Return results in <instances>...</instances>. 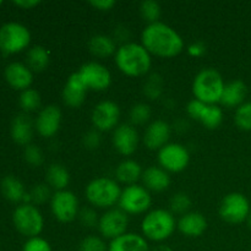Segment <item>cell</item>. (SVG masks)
<instances>
[{
  "instance_id": "1",
  "label": "cell",
  "mask_w": 251,
  "mask_h": 251,
  "mask_svg": "<svg viewBox=\"0 0 251 251\" xmlns=\"http://www.w3.org/2000/svg\"><path fill=\"white\" fill-rule=\"evenodd\" d=\"M141 44L150 51L161 58H173L184 49L180 34L167 24L158 21L147 25L141 33Z\"/></svg>"
},
{
  "instance_id": "2",
  "label": "cell",
  "mask_w": 251,
  "mask_h": 251,
  "mask_svg": "<svg viewBox=\"0 0 251 251\" xmlns=\"http://www.w3.org/2000/svg\"><path fill=\"white\" fill-rule=\"evenodd\" d=\"M115 64L125 75L139 77L146 75L151 69V54L142 44L126 42L117 49Z\"/></svg>"
},
{
  "instance_id": "3",
  "label": "cell",
  "mask_w": 251,
  "mask_h": 251,
  "mask_svg": "<svg viewBox=\"0 0 251 251\" xmlns=\"http://www.w3.org/2000/svg\"><path fill=\"white\" fill-rule=\"evenodd\" d=\"M225 86L222 75L216 69L207 68L201 70L194 78L193 93L195 100L206 104H216L221 102Z\"/></svg>"
},
{
  "instance_id": "4",
  "label": "cell",
  "mask_w": 251,
  "mask_h": 251,
  "mask_svg": "<svg viewBox=\"0 0 251 251\" xmlns=\"http://www.w3.org/2000/svg\"><path fill=\"white\" fill-rule=\"evenodd\" d=\"M122 189L119 184L114 179L100 176L93 179L86 186L85 195L88 202L98 208H113L117 203H119Z\"/></svg>"
},
{
  "instance_id": "5",
  "label": "cell",
  "mask_w": 251,
  "mask_h": 251,
  "mask_svg": "<svg viewBox=\"0 0 251 251\" xmlns=\"http://www.w3.org/2000/svg\"><path fill=\"white\" fill-rule=\"evenodd\" d=\"M176 226V218L171 211L157 208L145 216L141 223V229L145 238L152 242L161 243L173 234Z\"/></svg>"
},
{
  "instance_id": "6",
  "label": "cell",
  "mask_w": 251,
  "mask_h": 251,
  "mask_svg": "<svg viewBox=\"0 0 251 251\" xmlns=\"http://www.w3.org/2000/svg\"><path fill=\"white\" fill-rule=\"evenodd\" d=\"M12 222L17 232L25 237H38L43 230L44 220L38 207L32 203H22L15 208Z\"/></svg>"
},
{
  "instance_id": "7",
  "label": "cell",
  "mask_w": 251,
  "mask_h": 251,
  "mask_svg": "<svg viewBox=\"0 0 251 251\" xmlns=\"http://www.w3.org/2000/svg\"><path fill=\"white\" fill-rule=\"evenodd\" d=\"M31 42V32L20 22H6L0 27V50L14 54L27 48Z\"/></svg>"
},
{
  "instance_id": "8",
  "label": "cell",
  "mask_w": 251,
  "mask_h": 251,
  "mask_svg": "<svg viewBox=\"0 0 251 251\" xmlns=\"http://www.w3.org/2000/svg\"><path fill=\"white\" fill-rule=\"evenodd\" d=\"M152 198L145 186L129 185L122 191L119 199V208L127 215H140L151 207Z\"/></svg>"
},
{
  "instance_id": "9",
  "label": "cell",
  "mask_w": 251,
  "mask_h": 251,
  "mask_svg": "<svg viewBox=\"0 0 251 251\" xmlns=\"http://www.w3.org/2000/svg\"><path fill=\"white\" fill-rule=\"evenodd\" d=\"M220 216L226 222L239 225L250 216V202L240 193H230L223 198L220 205Z\"/></svg>"
},
{
  "instance_id": "10",
  "label": "cell",
  "mask_w": 251,
  "mask_h": 251,
  "mask_svg": "<svg viewBox=\"0 0 251 251\" xmlns=\"http://www.w3.org/2000/svg\"><path fill=\"white\" fill-rule=\"evenodd\" d=\"M50 208L54 217L61 223H70L80 212L78 200L70 190L55 191L50 199Z\"/></svg>"
},
{
  "instance_id": "11",
  "label": "cell",
  "mask_w": 251,
  "mask_h": 251,
  "mask_svg": "<svg viewBox=\"0 0 251 251\" xmlns=\"http://www.w3.org/2000/svg\"><path fill=\"white\" fill-rule=\"evenodd\" d=\"M190 153L184 145L172 142L158 151V163L164 171L179 173L188 167Z\"/></svg>"
},
{
  "instance_id": "12",
  "label": "cell",
  "mask_w": 251,
  "mask_h": 251,
  "mask_svg": "<svg viewBox=\"0 0 251 251\" xmlns=\"http://www.w3.org/2000/svg\"><path fill=\"white\" fill-rule=\"evenodd\" d=\"M129 226V217L122 208H109L103 213L98 222V230L105 239H117L125 234Z\"/></svg>"
},
{
  "instance_id": "13",
  "label": "cell",
  "mask_w": 251,
  "mask_h": 251,
  "mask_svg": "<svg viewBox=\"0 0 251 251\" xmlns=\"http://www.w3.org/2000/svg\"><path fill=\"white\" fill-rule=\"evenodd\" d=\"M188 114L198 120L207 129H217L223 122V110L216 104H206L199 100H191L188 103Z\"/></svg>"
},
{
  "instance_id": "14",
  "label": "cell",
  "mask_w": 251,
  "mask_h": 251,
  "mask_svg": "<svg viewBox=\"0 0 251 251\" xmlns=\"http://www.w3.org/2000/svg\"><path fill=\"white\" fill-rule=\"evenodd\" d=\"M92 124L98 131H110L118 126L120 108L113 100H102L96 104L92 112Z\"/></svg>"
},
{
  "instance_id": "15",
  "label": "cell",
  "mask_w": 251,
  "mask_h": 251,
  "mask_svg": "<svg viewBox=\"0 0 251 251\" xmlns=\"http://www.w3.org/2000/svg\"><path fill=\"white\" fill-rule=\"evenodd\" d=\"M78 73L85 80L88 90L104 91L112 83V74L103 64L97 61H90L83 64Z\"/></svg>"
},
{
  "instance_id": "16",
  "label": "cell",
  "mask_w": 251,
  "mask_h": 251,
  "mask_svg": "<svg viewBox=\"0 0 251 251\" xmlns=\"http://www.w3.org/2000/svg\"><path fill=\"white\" fill-rule=\"evenodd\" d=\"M139 132L134 125H118L113 132V146L123 156H131L139 147Z\"/></svg>"
},
{
  "instance_id": "17",
  "label": "cell",
  "mask_w": 251,
  "mask_h": 251,
  "mask_svg": "<svg viewBox=\"0 0 251 251\" xmlns=\"http://www.w3.org/2000/svg\"><path fill=\"white\" fill-rule=\"evenodd\" d=\"M61 110L58 105L49 104L38 113L34 122V127L43 137H51L58 132L61 124Z\"/></svg>"
},
{
  "instance_id": "18",
  "label": "cell",
  "mask_w": 251,
  "mask_h": 251,
  "mask_svg": "<svg viewBox=\"0 0 251 251\" xmlns=\"http://www.w3.org/2000/svg\"><path fill=\"white\" fill-rule=\"evenodd\" d=\"M171 126L164 120H154L147 126L144 134V144L149 150L156 151L168 144L171 139Z\"/></svg>"
},
{
  "instance_id": "19",
  "label": "cell",
  "mask_w": 251,
  "mask_h": 251,
  "mask_svg": "<svg viewBox=\"0 0 251 251\" xmlns=\"http://www.w3.org/2000/svg\"><path fill=\"white\" fill-rule=\"evenodd\" d=\"M4 76L7 83L15 90L25 91L31 87L32 82H33V73L31 69L19 61L10 63L5 68Z\"/></svg>"
},
{
  "instance_id": "20",
  "label": "cell",
  "mask_w": 251,
  "mask_h": 251,
  "mask_svg": "<svg viewBox=\"0 0 251 251\" xmlns=\"http://www.w3.org/2000/svg\"><path fill=\"white\" fill-rule=\"evenodd\" d=\"M176 227L181 234L190 238H196L202 235L207 229V220L202 213L191 211L179 218Z\"/></svg>"
},
{
  "instance_id": "21",
  "label": "cell",
  "mask_w": 251,
  "mask_h": 251,
  "mask_svg": "<svg viewBox=\"0 0 251 251\" xmlns=\"http://www.w3.org/2000/svg\"><path fill=\"white\" fill-rule=\"evenodd\" d=\"M141 179L145 188L149 191H154V193H162L171 185L169 173L161 167L152 166L146 168L142 173Z\"/></svg>"
},
{
  "instance_id": "22",
  "label": "cell",
  "mask_w": 251,
  "mask_h": 251,
  "mask_svg": "<svg viewBox=\"0 0 251 251\" xmlns=\"http://www.w3.org/2000/svg\"><path fill=\"white\" fill-rule=\"evenodd\" d=\"M10 134L17 145L27 146L33 137V122L26 113L16 115L11 123Z\"/></svg>"
},
{
  "instance_id": "23",
  "label": "cell",
  "mask_w": 251,
  "mask_h": 251,
  "mask_svg": "<svg viewBox=\"0 0 251 251\" xmlns=\"http://www.w3.org/2000/svg\"><path fill=\"white\" fill-rule=\"evenodd\" d=\"M108 251H150L146 238L135 233H125L110 240Z\"/></svg>"
},
{
  "instance_id": "24",
  "label": "cell",
  "mask_w": 251,
  "mask_h": 251,
  "mask_svg": "<svg viewBox=\"0 0 251 251\" xmlns=\"http://www.w3.org/2000/svg\"><path fill=\"white\" fill-rule=\"evenodd\" d=\"M248 95V87L242 80H234L226 83L221 103L226 107H239L244 103Z\"/></svg>"
},
{
  "instance_id": "25",
  "label": "cell",
  "mask_w": 251,
  "mask_h": 251,
  "mask_svg": "<svg viewBox=\"0 0 251 251\" xmlns=\"http://www.w3.org/2000/svg\"><path fill=\"white\" fill-rule=\"evenodd\" d=\"M142 173L144 171L139 162L134 159H125L120 162L115 168V180L122 184H126L127 186L134 185L141 178Z\"/></svg>"
},
{
  "instance_id": "26",
  "label": "cell",
  "mask_w": 251,
  "mask_h": 251,
  "mask_svg": "<svg viewBox=\"0 0 251 251\" xmlns=\"http://www.w3.org/2000/svg\"><path fill=\"white\" fill-rule=\"evenodd\" d=\"M0 190H1L2 196L11 202L25 201V198L27 195L22 181L14 176H6L1 179Z\"/></svg>"
},
{
  "instance_id": "27",
  "label": "cell",
  "mask_w": 251,
  "mask_h": 251,
  "mask_svg": "<svg viewBox=\"0 0 251 251\" xmlns=\"http://www.w3.org/2000/svg\"><path fill=\"white\" fill-rule=\"evenodd\" d=\"M88 49L97 58H108L117 53L115 41L107 34H96L88 42Z\"/></svg>"
},
{
  "instance_id": "28",
  "label": "cell",
  "mask_w": 251,
  "mask_h": 251,
  "mask_svg": "<svg viewBox=\"0 0 251 251\" xmlns=\"http://www.w3.org/2000/svg\"><path fill=\"white\" fill-rule=\"evenodd\" d=\"M46 179L49 188L55 189L56 191L66 190V186L70 183V174L63 164L53 163L47 169Z\"/></svg>"
},
{
  "instance_id": "29",
  "label": "cell",
  "mask_w": 251,
  "mask_h": 251,
  "mask_svg": "<svg viewBox=\"0 0 251 251\" xmlns=\"http://www.w3.org/2000/svg\"><path fill=\"white\" fill-rule=\"evenodd\" d=\"M27 66L31 69L32 71L36 73H41V71L46 70L47 66L49 65V53L44 47L42 46H34L27 51Z\"/></svg>"
},
{
  "instance_id": "30",
  "label": "cell",
  "mask_w": 251,
  "mask_h": 251,
  "mask_svg": "<svg viewBox=\"0 0 251 251\" xmlns=\"http://www.w3.org/2000/svg\"><path fill=\"white\" fill-rule=\"evenodd\" d=\"M19 103L24 112H33V110L38 109L39 105H41V95L37 90L29 87L22 91L19 98Z\"/></svg>"
},
{
  "instance_id": "31",
  "label": "cell",
  "mask_w": 251,
  "mask_h": 251,
  "mask_svg": "<svg viewBox=\"0 0 251 251\" xmlns=\"http://www.w3.org/2000/svg\"><path fill=\"white\" fill-rule=\"evenodd\" d=\"M162 92H163V80L162 76L158 74H152L149 76L144 85V93L147 98L150 100H157L161 97Z\"/></svg>"
},
{
  "instance_id": "32",
  "label": "cell",
  "mask_w": 251,
  "mask_h": 251,
  "mask_svg": "<svg viewBox=\"0 0 251 251\" xmlns=\"http://www.w3.org/2000/svg\"><path fill=\"white\" fill-rule=\"evenodd\" d=\"M169 206H171V212L173 215H185V213L190 212L191 207V199L188 194L185 193H176L172 196L171 201H169Z\"/></svg>"
},
{
  "instance_id": "33",
  "label": "cell",
  "mask_w": 251,
  "mask_h": 251,
  "mask_svg": "<svg viewBox=\"0 0 251 251\" xmlns=\"http://www.w3.org/2000/svg\"><path fill=\"white\" fill-rule=\"evenodd\" d=\"M140 14L142 19L150 24L158 22L161 16V5L153 0H145L140 4Z\"/></svg>"
},
{
  "instance_id": "34",
  "label": "cell",
  "mask_w": 251,
  "mask_h": 251,
  "mask_svg": "<svg viewBox=\"0 0 251 251\" xmlns=\"http://www.w3.org/2000/svg\"><path fill=\"white\" fill-rule=\"evenodd\" d=\"M86 93L87 92H85V91L77 90V88H74L65 83L63 90V100L68 107L78 108L85 102Z\"/></svg>"
},
{
  "instance_id": "35",
  "label": "cell",
  "mask_w": 251,
  "mask_h": 251,
  "mask_svg": "<svg viewBox=\"0 0 251 251\" xmlns=\"http://www.w3.org/2000/svg\"><path fill=\"white\" fill-rule=\"evenodd\" d=\"M151 115L152 110L149 104H146V103H137V104L132 105V108L130 109L129 117L132 125H142L151 119Z\"/></svg>"
},
{
  "instance_id": "36",
  "label": "cell",
  "mask_w": 251,
  "mask_h": 251,
  "mask_svg": "<svg viewBox=\"0 0 251 251\" xmlns=\"http://www.w3.org/2000/svg\"><path fill=\"white\" fill-rule=\"evenodd\" d=\"M235 125L240 130L251 131V102H245L237 108L234 114Z\"/></svg>"
},
{
  "instance_id": "37",
  "label": "cell",
  "mask_w": 251,
  "mask_h": 251,
  "mask_svg": "<svg viewBox=\"0 0 251 251\" xmlns=\"http://www.w3.org/2000/svg\"><path fill=\"white\" fill-rule=\"evenodd\" d=\"M51 196L53 195L50 194V188H49L48 184H37L28 193L29 201L34 206L43 205L47 201L50 200Z\"/></svg>"
},
{
  "instance_id": "38",
  "label": "cell",
  "mask_w": 251,
  "mask_h": 251,
  "mask_svg": "<svg viewBox=\"0 0 251 251\" xmlns=\"http://www.w3.org/2000/svg\"><path fill=\"white\" fill-rule=\"evenodd\" d=\"M78 251H108V245L97 235H88L81 240Z\"/></svg>"
},
{
  "instance_id": "39",
  "label": "cell",
  "mask_w": 251,
  "mask_h": 251,
  "mask_svg": "<svg viewBox=\"0 0 251 251\" xmlns=\"http://www.w3.org/2000/svg\"><path fill=\"white\" fill-rule=\"evenodd\" d=\"M25 161L32 167H39L44 162V154L37 145H27L24 152Z\"/></svg>"
},
{
  "instance_id": "40",
  "label": "cell",
  "mask_w": 251,
  "mask_h": 251,
  "mask_svg": "<svg viewBox=\"0 0 251 251\" xmlns=\"http://www.w3.org/2000/svg\"><path fill=\"white\" fill-rule=\"evenodd\" d=\"M77 218L80 220L81 225H82L83 227L87 228L98 227V222H100L97 212H96L92 207L81 208L80 212H78Z\"/></svg>"
},
{
  "instance_id": "41",
  "label": "cell",
  "mask_w": 251,
  "mask_h": 251,
  "mask_svg": "<svg viewBox=\"0 0 251 251\" xmlns=\"http://www.w3.org/2000/svg\"><path fill=\"white\" fill-rule=\"evenodd\" d=\"M22 251H51V247L46 239L41 237L29 238L25 243Z\"/></svg>"
},
{
  "instance_id": "42",
  "label": "cell",
  "mask_w": 251,
  "mask_h": 251,
  "mask_svg": "<svg viewBox=\"0 0 251 251\" xmlns=\"http://www.w3.org/2000/svg\"><path fill=\"white\" fill-rule=\"evenodd\" d=\"M100 132V131H98V130H91L83 136V145L86 146V149L95 150L100 147V140H102Z\"/></svg>"
},
{
  "instance_id": "43",
  "label": "cell",
  "mask_w": 251,
  "mask_h": 251,
  "mask_svg": "<svg viewBox=\"0 0 251 251\" xmlns=\"http://www.w3.org/2000/svg\"><path fill=\"white\" fill-rule=\"evenodd\" d=\"M90 5L100 11H109L114 7L115 1L114 0H91Z\"/></svg>"
},
{
  "instance_id": "44",
  "label": "cell",
  "mask_w": 251,
  "mask_h": 251,
  "mask_svg": "<svg viewBox=\"0 0 251 251\" xmlns=\"http://www.w3.org/2000/svg\"><path fill=\"white\" fill-rule=\"evenodd\" d=\"M206 47L205 44L201 43V42H195V43L190 44L188 47V53L191 56H201L202 54H205Z\"/></svg>"
},
{
  "instance_id": "45",
  "label": "cell",
  "mask_w": 251,
  "mask_h": 251,
  "mask_svg": "<svg viewBox=\"0 0 251 251\" xmlns=\"http://www.w3.org/2000/svg\"><path fill=\"white\" fill-rule=\"evenodd\" d=\"M15 5H17V6L22 7V9H32V7L37 6V5L39 4L38 0H16V1H14Z\"/></svg>"
},
{
  "instance_id": "46",
  "label": "cell",
  "mask_w": 251,
  "mask_h": 251,
  "mask_svg": "<svg viewBox=\"0 0 251 251\" xmlns=\"http://www.w3.org/2000/svg\"><path fill=\"white\" fill-rule=\"evenodd\" d=\"M150 251H173L172 248H169L168 245H163V244H159L157 247H154L153 249L150 250Z\"/></svg>"
},
{
  "instance_id": "47",
  "label": "cell",
  "mask_w": 251,
  "mask_h": 251,
  "mask_svg": "<svg viewBox=\"0 0 251 251\" xmlns=\"http://www.w3.org/2000/svg\"><path fill=\"white\" fill-rule=\"evenodd\" d=\"M248 226H249V228H250V229H251V213H250V216H249V217H248Z\"/></svg>"
},
{
  "instance_id": "48",
  "label": "cell",
  "mask_w": 251,
  "mask_h": 251,
  "mask_svg": "<svg viewBox=\"0 0 251 251\" xmlns=\"http://www.w3.org/2000/svg\"><path fill=\"white\" fill-rule=\"evenodd\" d=\"M2 4V1H1V0H0V5H1Z\"/></svg>"
}]
</instances>
